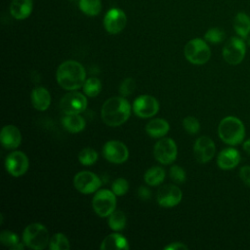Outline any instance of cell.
Here are the masks:
<instances>
[{"label": "cell", "instance_id": "cell-6", "mask_svg": "<svg viewBox=\"0 0 250 250\" xmlns=\"http://www.w3.org/2000/svg\"><path fill=\"white\" fill-rule=\"evenodd\" d=\"M223 58L224 60L231 65H236L240 63L246 54V46L244 39L239 36L230 37L223 47Z\"/></svg>", "mask_w": 250, "mask_h": 250}, {"label": "cell", "instance_id": "cell-30", "mask_svg": "<svg viewBox=\"0 0 250 250\" xmlns=\"http://www.w3.org/2000/svg\"><path fill=\"white\" fill-rule=\"evenodd\" d=\"M49 248L51 250H67L70 248V244L63 233L57 232L51 237Z\"/></svg>", "mask_w": 250, "mask_h": 250}, {"label": "cell", "instance_id": "cell-2", "mask_svg": "<svg viewBox=\"0 0 250 250\" xmlns=\"http://www.w3.org/2000/svg\"><path fill=\"white\" fill-rule=\"evenodd\" d=\"M131 114V104L124 97H112L107 99L101 109L103 121L110 126H120L128 120Z\"/></svg>", "mask_w": 250, "mask_h": 250}, {"label": "cell", "instance_id": "cell-36", "mask_svg": "<svg viewBox=\"0 0 250 250\" xmlns=\"http://www.w3.org/2000/svg\"><path fill=\"white\" fill-rule=\"evenodd\" d=\"M134 89H135V80L131 77H128L125 80H123V82L121 83L119 92L122 95V97H127L132 94Z\"/></svg>", "mask_w": 250, "mask_h": 250}, {"label": "cell", "instance_id": "cell-15", "mask_svg": "<svg viewBox=\"0 0 250 250\" xmlns=\"http://www.w3.org/2000/svg\"><path fill=\"white\" fill-rule=\"evenodd\" d=\"M182 190L175 185H165L157 191V202L160 206L170 208L178 205L182 200Z\"/></svg>", "mask_w": 250, "mask_h": 250}, {"label": "cell", "instance_id": "cell-1", "mask_svg": "<svg viewBox=\"0 0 250 250\" xmlns=\"http://www.w3.org/2000/svg\"><path fill=\"white\" fill-rule=\"evenodd\" d=\"M56 75L59 85L68 91H74L83 87L86 80V72L83 65L73 60L61 63Z\"/></svg>", "mask_w": 250, "mask_h": 250}, {"label": "cell", "instance_id": "cell-4", "mask_svg": "<svg viewBox=\"0 0 250 250\" xmlns=\"http://www.w3.org/2000/svg\"><path fill=\"white\" fill-rule=\"evenodd\" d=\"M22 242L30 249L42 250L50 242L48 229L42 224H30L22 232Z\"/></svg>", "mask_w": 250, "mask_h": 250}, {"label": "cell", "instance_id": "cell-41", "mask_svg": "<svg viewBox=\"0 0 250 250\" xmlns=\"http://www.w3.org/2000/svg\"><path fill=\"white\" fill-rule=\"evenodd\" d=\"M247 44L250 47V36H248V38H247Z\"/></svg>", "mask_w": 250, "mask_h": 250}, {"label": "cell", "instance_id": "cell-27", "mask_svg": "<svg viewBox=\"0 0 250 250\" xmlns=\"http://www.w3.org/2000/svg\"><path fill=\"white\" fill-rule=\"evenodd\" d=\"M78 6L83 14L90 17L99 15L102 10L101 0H79Z\"/></svg>", "mask_w": 250, "mask_h": 250}, {"label": "cell", "instance_id": "cell-21", "mask_svg": "<svg viewBox=\"0 0 250 250\" xmlns=\"http://www.w3.org/2000/svg\"><path fill=\"white\" fill-rule=\"evenodd\" d=\"M100 247L103 250H127L129 244L122 234L110 233L104 237Z\"/></svg>", "mask_w": 250, "mask_h": 250}, {"label": "cell", "instance_id": "cell-37", "mask_svg": "<svg viewBox=\"0 0 250 250\" xmlns=\"http://www.w3.org/2000/svg\"><path fill=\"white\" fill-rule=\"evenodd\" d=\"M239 178L244 185L250 187V166L244 165L239 169Z\"/></svg>", "mask_w": 250, "mask_h": 250}, {"label": "cell", "instance_id": "cell-23", "mask_svg": "<svg viewBox=\"0 0 250 250\" xmlns=\"http://www.w3.org/2000/svg\"><path fill=\"white\" fill-rule=\"evenodd\" d=\"M169 129V123L161 118L152 119L146 126V132L152 138L164 137L168 133Z\"/></svg>", "mask_w": 250, "mask_h": 250}, {"label": "cell", "instance_id": "cell-28", "mask_svg": "<svg viewBox=\"0 0 250 250\" xmlns=\"http://www.w3.org/2000/svg\"><path fill=\"white\" fill-rule=\"evenodd\" d=\"M108 226L113 230H122L126 226V216L120 210H114L108 216Z\"/></svg>", "mask_w": 250, "mask_h": 250}, {"label": "cell", "instance_id": "cell-24", "mask_svg": "<svg viewBox=\"0 0 250 250\" xmlns=\"http://www.w3.org/2000/svg\"><path fill=\"white\" fill-rule=\"evenodd\" d=\"M62 126L70 133L81 132L85 128V120L79 114H65L62 119Z\"/></svg>", "mask_w": 250, "mask_h": 250}, {"label": "cell", "instance_id": "cell-25", "mask_svg": "<svg viewBox=\"0 0 250 250\" xmlns=\"http://www.w3.org/2000/svg\"><path fill=\"white\" fill-rule=\"evenodd\" d=\"M165 172L159 166H154L146 171L144 179L148 186H157L164 180Z\"/></svg>", "mask_w": 250, "mask_h": 250}, {"label": "cell", "instance_id": "cell-16", "mask_svg": "<svg viewBox=\"0 0 250 250\" xmlns=\"http://www.w3.org/2000/svg\"><path fill=\"white\" fill-rule=\"evenodd\" d=\"M216 152V146L212 139L206 136L199 137L193 146V153L199 163L210 161Z\"/></svg>", "mask_w": 250, "mask_h": 250}, {"label": "cell", "instance_id": "cell-11", "mask_svg": "<svg viewBox=\"0 0 250 250\" xmlns=\"http://www.w3.org/2000/svg\"><path fill=\"white\" fill-rule=\"evenodd\" d=\"M73 185L78 191L88 194L97 191L102 185V181L90 171H81L74 176Z\"/></svg>", "mask_w": 250, "mask_h": 250}, {"label": "cell", "instance_id": "cell-31", "mask_svg": "<svg viewBox=\"0 0 250 250\" xmlns=\"http://www.w3.org/2000/svg\"><path fill=\"white\" fill-rule=\"evenodd\" d=\"M225 38H226L225 31L219 27H211L204 34L205 41L212 44L221 43L225 40Z\"/></svg>", "mask_w": 250, "mask_h": 250}, {"label": "cell", "instance_id": "cell-3", "mask_svg": "<svg viewBox=\"0 0 250 250\" xmlns=\"http://www.w3.org/2000/svg\"><path fill=\"white\" fill-rule=\"evenodd\" d=\"M218 135L224 143L236 146L244 140L245 128L242 121L237 117L227 116L219 123Z\"/></svg>", "mask_w": 250, "mask_h": 250}, {"label": "cell", "instance_id": "cell-33", "mask_svg": "<svg viewBox=\"0 0 250 250\" xmlns=\"http://www.w3.org/2000/svg\"><path fill=\"white\" fill-rule=\"evenodd\" d=\"M129 189V184L124 178H117L111 185V190L116 196L124 195Z\"/></svg>", "mask_w": 250, "mask_h": 250}, {"label": "cell", "instance_id": "cell-8", "mask_svg": "<svg viewBox=\"0 0 250 250\" xmlns=\"http://www.w3.org/2000/svg\"><path fill=\"white\" fill-rule=\"evenodd\" d=\"M177 146L170 138H162L154 145V157L161 164L173 163L177 158Z\"/></svg>", "mask_w": 250, "mask_h": 250}, {"label": "cell", "instance_id": "cell-7", "mask_svg": "<svg viewBox=\"0 0 250 250\" xmlns=\"http://www.w3.org/2000/svg\"><path fill=\"white\" fill-rule=\"evenodd\" d=\"M92 205L100 217H108L116 208V195L112 190L101 189L94 195Z\"/></svg>", "mask_w": 250, "mask_h": 250}, {"label": "cell", "instance_id": "cell-18", "mask_svg": "<svg viewBox=\"0 0 250 250\" xmlns=\"http://www.w3.org/2000/svg\"><path fill=\"white\" fill-rule=\"evenodd\" d=\"M240 161V153L233 147H226L222 149L217 156V164L223 170H230L238 165Z\"/></svg>", "mask_w": 250, "mask_h": 250}, {"label": "cell", "instance_id": "cell-20", "mask_svg": "<svg viewBox=\"0 0 250 250\" xmlns=\"http://www.w3.org/2000/svg\"><path fill=\"white\" fill-rule=\"evenodd\" d=\"M32 8V0H12L10 14L16 20H24L31 14Z\"/></svg>", "mask_w": 250, "mask_h": 250}, {"label": "cell", "instance_id": "cell-10", "mask_svg": "<svg viewBox=\"0 0 250 250\" xmlns=\"http://www.w3.org/2000/svg\"><path fill=\"white\" fill-rule=\"evenodd\" d=\"M158 101L149 95L139 96L133 103V111L141 118L152 117L158 112Z\"/></svg>", "mask_w": 250, "mask_h": 250}, {"label": "cell", "instance_id": "cell-40", "mask_svg": "<svg viewBox=\"0 0 250 250\" xmlns=\"http://www.w3.org/2000/svg\"><path fill=\"white\" fill-rule=\"evenodd\" d=\"M242 147H243V150H244L246 153H248V154L250 155V139L246 140V141L243 143Z\"/></svg>", "mask_w": 250, "mask_h": 250}, {"label": "cell", "instance_id": "cell-19", "mask_svg": "<svg viewBox=\"0 0 250 250\" xmlns=\"http://www.w3.org/2000/svg\"><path fill=\"white\" fill-rule=\"evenodd\" d=\"M30 98L33 107L40 111L46 110L51 104V96L49 91L41 86L36 87L32 90Z\"/></svg>", "mask_w": 250, "mask_h": 250}, {"label": "cell", "instance_id": "cell-38", "mask_svg": "<svg viewBox=\"0 0 250 250\" xmlns=\"http://www.w3.org/2000/svg\"><path fill=\"white\" fill-rule=\"evenodd\" d=\"M138 195H139L140 198H142L144 200H146V199H149L151 197V192L147 188L140 187L138 188Z\"/></svg>", "mask_w": 250, "mask_h": 250}, {"label": "cell", "instance_id": "cell-39", "mask_svg": "<svg viewBox=\"0 0 250 250\" xmlns=\"http://www.w3.org/2000/svg\"><path fill=\"white\" fill-rule=\"evenodd\" d=\"M164 249L166 250H185V249H188V246L183 244L182 242H173L167 246L164 247Z\"/></svg>", "mask_w": 250, "mask_h": 250}, {"label": "cell", "instance_id": "cell-26", "mask_svg": "<svg viewBox=\"0 0 250 250\" xmlns=\"http://www.w3.org/2000/svg\"><path fill=\"white\" fill-rule=\"evenodd\" d=\"M0 241L6 247L12 250H21L23 248V244L20 242L18 235L11 230H3L0 233Z\"/></svg>", "mask_w": 250, "mask_h": 250}, {"label": "cell", "instance_id": "cell-32", "mask_svg": "<svg viewBox=\"0 0 250 250\" xmlns=\"http://www.w3.org/2000/svg\"><path fill=\"white\" fill-rule=\"evenodd\" d=\"M78 159L82 165L90 166L97 161L98 153L91 147H85L79 152Z\"/></svg>", "mask_w": 250, "mask_h": 250}, {"label": "cell", "instance_id": "cell-13", "mask_svg": "<svg viewBox=\"0 0 250 250\" xmlns=\"http://www.w3.org/2000/svg\"><path fill=\"white\" fill-rule=\"evenodd\" d=\"M104 158L114 164H121L128 159L129 151L127 146L119 141H108L103 147Z\"/></svg>", "mask_w": 250, "mask_h": 250}, {"label": "cell", "instance_id": "cell-34", "mask_svg": "<svg viewBox=\"0 0 250 250\" xmlns=\"http://www.w3.org/2000/svg\"><path fill=\"white\" fill-rule=\"evenodd\" d=\"M183 126H184L185 130L188 134H190V135L197 134L199 129H200L199 121L195 117H193V116H187V117H185V119L183 121Z\"/></svg>", "mask_w": 250, "mask_h": 250}, {"label": "cell", "instance_id": "cell-14", "mask_svg": "<svg viewBox=\"0 0 250 250\" xmlns=\"http://www.w3.org/2000/svg\"><path fill=\"white\" fill-rule=\"evenodd\" d=\"M28 158L22 151H13L5 159V168L14 177L23 175L28 169Z\"/></svg>", "mask_w": 250, "mask_h": 250}, {"label": "cell", "instance_id": "cell-5", "mask_svg": "<svg viewBox=\"0 0 250 250\" xmlns=\"http://www.w3.org/2000/svg\"><path fill=\"white\" fill-rule=\"evenodd\" d=\"M186 59L192 64H204L211 57V50L205 40L193 38L189 40L184 49Z\"/></svg>", "mask_w": 250, "mask_h": 250}, {"label": "cell", "instance_id": "cell-9", "mask_svg": "<svg viewBox=\"0 0 250 250\" xmlns=\"http://www.w3.org/2000/svg\"><path fill=\"white\" fill-rule=\"evenodd\" d=\"M60 106L64 114L81 113L87 107V99L83 94L74 90L62 98Z\"/></svg>", "mask_w": 250, "mask_h": 250}, {"label": "cell", "instance_id": "cell-17", "mask_svg": "<svg viewBox=\"0 0 250 250\" xmlns=\"http://www.w3.org/2000/svg\"><path fill=\"white\" fill-rule=\"evenodd\" d=\"M1 145L7 149L17 148L21 142V134L15 125H6L0 133Z\"/></svg>", "mask_w": 250, "mask_h": 250}, {"label": "cell", "instance_id": "cell-35", "mask_svg": "<svg viewBox=\"0 0 250 250\" xmlns=\"http://www.w3.org/2000/svg\"><path fill=\"white\" fill-rule=\"evenodd\" d=\"M169 175L171 177V179L175 182V183H178V184H182L186 181V178H187V175H186V172L185 170L178 166V165H173L171 168H170V171H169Z\"/></svg>", "mask_w": 250, "mask_h": 250}, {"label": "cell", "instance_id": "cell-12", "mask_svg": "<svg viewBox=\"0 0 250 250\" xmlns=\"http://www.w3.org/2000/svg\"><path fill=\"white\" fill-rule=\"evenodd\" d=\"M127 23L126 14L119 8L109 9L104 17V26L110 34L121 32Z\"/></svg>", "mask_w": 250, "mask_h": 250}, {"label": "cell", "instance_id": "cell-29", "mask_svg": "<svg viewBox=\"0 0 250 250\" xmlns=\"http://www.w3.org/2000/svg\"><path fill=\"white\" fill-rule=\"evenodd\" d=\"M102 90V82L97 77H90L85 80L83 85V92L88 97H96Z\"/></svg>", "mask_w": 250, "mask_h": 250}, {"label": "cell", "instance_id": "cell-22", "mask_svg": "<svg viewBox=\"0 0 250 250\" xmlns=\"http://www.w3.org/2000/svg\"><path fill=\"white\" fill-rule=\"evenodd\" d=\"M235 33L242 39H247L250 34V17L244 12H238L232 21Z\"/></svg>", "mask_w": 250, "mask_h": 250}]
</instances>
